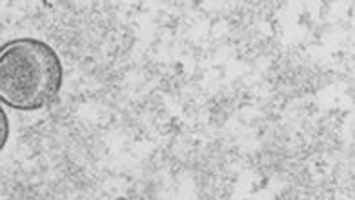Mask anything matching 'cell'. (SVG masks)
<instances>
[{"instance_id":"cell-1","label":"cell","mask_w":355,"mask_h":200,"mask_svg":"<svg viewBox=\"0 0 355 200\" xmlns=\"http://www.w3.org/2000/svg\"><path fill=\"white\" fill-rule=\"evenodd\" d=\"M62 88L59 55L42 40L19 39L0 48V100L19 111L48 108Z\"/></svg>"},{"instance_id":"cell-2","label":"cell","mask_w":355,"mask_h":200,"mask_svg":"<svg viewBox=\"0 0 355 200\" xmlns=\"http://www.w3.org/2000/svg\"><path fill=\"white\" fill-rule=\"evenodd\" d=\"M8 135H10V122H8L4 109L0 108V152L4 149L6 142H8Z\"/></svg>"}]
</instances>
